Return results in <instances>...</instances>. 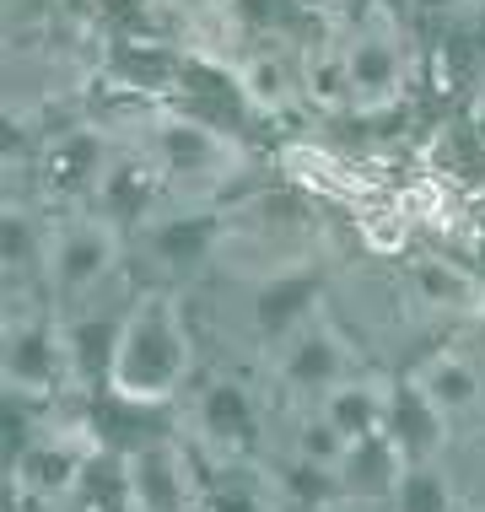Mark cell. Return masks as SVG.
<instances>
[{"label": "cell", "mask_w": 485, "mask_h": 512, "mask_svg": "<svg viewBox=\"0 0 485 512\" xmlns=\"http://www.w3.org/2000/svg\"><path fill=\"white\" fill-rule=\"evenodd\" d=\"M351 453V442H345V432L335 421H329L324 410L308 415V421L297 426V459H313V464H329V469H340V459Z\"/></svg>", "instance_id": "cell-13"}, {"label": "cell", "mask_w": 485, "mask_h": 512, "mask_svg": "<svg viewBox=\"0 0 485 512\" xmlns=\"http://www.w3.org/2000/svg\"><path fill=\"white\" fill-rule=\"evenodd\" d=\"M340 54H345V71H351V98L362 103H388L405 81V60L383 33H356Z\"/></svg>", "instance_id": "cell-9"}, {"label": "cell", "mask_w": 485, "mask_h": 512, "mask_svg": "<svg viewBox=\"0 0 485 512\" xmlns=\"http://www.w3.org/2000/svg\"><path fill=\"white\" fill-rule=\"evenodd\" d=\"M415 383L426 389V399L448 415V421H469L485 399V383H480V367L469 356H437L415 372Z\"/></svg>", "instance_id": "cell-10"}, {"label": "cell", "mask_w": 485, "mask_h": 512, "mask_svg": "<svg viewBox=\"0 0 485 512\" xmlns=\"http://www.w3.org/2000/svg\"><path fill=\"white\" fill-rule=\"evenodd\" d=\"M103 378L124 405H168L178 394V383L189 378V335L173 297H141L119 318Z\"/></svg>", "instance_id": "cell-1"}, {"label": "cell", "mask_w": 485, "mask_h": 512, "mask_svg": "<svg viewBox=\"0 0 485 512\" xmlns=\"http://www.w3.org/2000/svg\"><path fill=\"white\" fill-rule=\"evenodd\" d=\"M119 259V238L108 221H76V227L54 232L49 248H44V265H49V281L60 297H81L114 270Z\"/></svg>", "instance_id": "cell-2"}, {"label": "cell", "mask_w": 485, "mask_h": 512, "mask_svg": "<svg viewBox=\"0 0 485 512\" xmlns=\"http://www.w3.org/2000/svg\"><path fill=\"white\" fill-rule=\"evenodd\" d=\"M464 512H480V507H464Z\"/></svg>", "instance_id": "cell-15"}, {"label": "cell", "mask_w": 485, "mask_h": 512, "mask_svg": "<svg viewBox=\"0 0 485 512\" xmlns=\"http://www.w3.org/2000/svg\"><path fill=\"white\" fill-rule=\"evenodd\" d=\"M124 491L135 512H189V469L178 464L173 448H135L124 459Z\"/></svg>", "instance_id": "cell-4"}, {"label": "cell", "mask_w": 485, "mask_h": 512, "mask_svg": "<svg viewBox=\"0 0 485 512\" xmlns=\"http://www.w3.org/2000/svg\"><path fill=\"white\" fill-rule=\"evenodd\" d=\"M464 507L485 512V453H480V469H475V486H464Z\"/></svg>", "instance_id": "cell-14"}, {"label": "cell", "mask_w": 485, "mask_h": 512, "mask_svg": "<svg viewBox=\"0 0 485 512\" xmlns=\"http://www.w3.org/2000/svg\"><path fill=\"white\" fill-rule=\"evenodd\" d=\"M281 378H286V389L324 399L335 383H345V345L318 324L297 329L291 345H286V356H281Z\"/></svg>", "instance_id": "cell-7"}, {"label": "cell", "mask_w": 485, "mask_h": 512, "mask_svg": "<svg viewBox=\"0 0 485 512\" xmlns=\"http://www.w3.org/2000/svg\"><path fill=\"white\" fill-rule=\"evenodd\" d=\"M11 475H17V486L38 491V496H65L87 480V459L71 453V442H60V437H33L11 459Z\"/></svg>", "instance_id": "cell-8"}, {"label": "cell", "mask_w": 485, "mask_h": 512, "mask_svg": "<svg viewBox=\"0 0 485 512\" xmlns=\"http://www.w3.org/2000/svg\"><path fill=\"white\" fill-rule=\"evenodd\" d=\"M194 426L211 448H227V453H248L259 442V405L254 394L238 389V383H211L194 405Z\"/></svg>", "instance_id": "cell-6"}, {"label": "cell", "mask_w": 485, "mask_h": 512, "mask_svg": "<svg viewBox=\"0 0 485 512\" xmlns=\"http://www.w3.org/2000/svg\"><path fill=\"white\" fill-rule=\"evenodd\" d=\"M318 410L340 426L345 442H367V437H378L388 426V389H383V383L372 389V383H351V378H345V383H335V389L318 399Z\"/></svg>", "instance_id": "cell-11"}, {"label": "cell", "mask_w": 485, "mask_h": 512, "mask_svg": "<svg viewBox=\"0 0 485 512\" xmlns=\"http://www.w3.org/2000/svg\"><path fill=\"white\" fill-rule=\"evenodd\" d=\"M394 512H464L459 480H448L432 459H410L394 480Z\"/></svg>", "instance_id": "cell-12"}, {"label": "cell", "mask_w": 485, "mask_h": 512, "mask_svg": "<svg viewBox=\"0 0 485 512\" xmlns=\"http://www.w3.org/2000/svg\"><path fill=\"white\" fill-rule=\"evenodd\" d=\"M71 378V351H65V335H54L49 324H17L11 318L6 329V389L27 394V399H44L60 383Z\"/></svg>", "instance_id": "cell-3"}, {"label": "cell", "mask_w": 485, "mask_h": 512, "mask_svg": "<svg viewBox=\"0 0 485 512\" xmlns=\"http://www.w3.org/2000/svg\"><path fill=\"white\" fill-rule=\"evenodd\" d=\"M448 426L453 421L426 399V389L415 378L388 389V426L383 432L394 437V448L405 453V459H432V453L442 448V437H448Z\"/></svg>", "instance_id": "cell-5"}]
</instances>
